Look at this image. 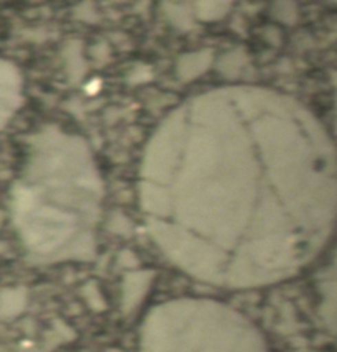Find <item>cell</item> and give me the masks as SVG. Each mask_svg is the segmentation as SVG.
Returning a JSON list of instances; mask_svg holds the SVG:
<instances>
[{
    "label": "cell",
    "mask_w": 337,
    "mask_h": 352,
    "mask_svg": "<svg viewBox=\"0 0 337 352\" xmlns=\"http://www.w3.org/2000/svg\"><path fill=\"white\" fill-rule=\"evenodd\" d=\"M143 352H267L255 329L210 301H178L150 316Z\"/></svg>",
    "instance_id": "1"
}]
</instances>
